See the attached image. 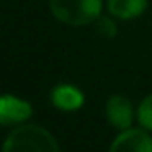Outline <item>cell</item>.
I'll list each match as a JSON object with an SVG mask.
<instances>
[{
	"mask_svg": "<svg viewBox=\"0 0 152 152\" xmlns=\"http://www.w3.org/2000/svg\"><path fill=\"white\" fill-rule=\"evenodd\" d=\"M102 0H50L52 15L73 27L93 23L100 16Z\"/></svg>",
	"mask_w": 152,
	"mask_h": 152,
	"instance_id": "obj_2",
	"label": "cell"
},
{
	"mask_svg": "<svg viewBox=\"0 0 152 152\" xmlns=\"http://www.w3.org/2000/svg\"><path fill=\"white\" fill-rule=\"evenodd\" d=\"M111 150H136V152H152V138L141 129H125L122 131L109 147Z\"/></svg>",
	"mask_w": 152,
	"mask_h": 152,
	"instance_id": "obj_5",
	"label": "cell"
},
{
	"mask_svg": "<svg viewBox=\"0 0 152 152\" xmlns=\"http://www.w3.org/2000/svg\"><path fill=\"white\" fill-rule=\"evenodd\" d=\"M4 150L6 152H29V150L54 152V150H59V143L54 140V136L47 129L39 125L25 124V125L15 127L9 132L4 143Z\"/></svg>",
	"mask_w": 152,
	"mask_h": 152,
	"instance_id": "obj_1",
	"label": "cell"
},
{
	"mask_svg": "<svg viewBox=\"0 0 152 152\" xmlns=\"http://www.w3.org/2000/svg\"><path fill=\"white\" fill-rule=\"evenodd\" d=\"M136 116H138V122L141 124L143 129L152 131V93L147 95L140 102V106L136 109Z\"/></svg>",
	"mask_w": 152,
	"mask_h": 152,
	"instance_id": "obj_8",
	"label": "cell"
},
{
	"mask_svg": "<svg viewBox=\"0 0 152 152\" xmlns=\"http://www.w3.org/2000/svg\"><path fill=\"white\" fill-rule=\"evenodd\" d=\"M95 25H97V32H99L100 36H104V38H113V36H116V32H118L116 23H115L111 18H107V16H99V18L95 20Z\"/></svg>",
	"mask_w": 152,
	"mask_h": 152,
	"instance_id": "obj_9",
	"label": "cell"
},
{
	"mask_svg": "<svg viewBox=\"0 0 152 152\" xmlns=\"http://www.w3.org/2000/svg\"><path fill=\"white\" fill-rule=\"evenodd\" d=\"M32 115V106L15 95H4L0 100V122L2 125H13L25 122Z\"/></svg>",
	"mask_w": 152,
	"mask_h": 152,
	"instance_id": "obj_4",
	"label": "cell"
},
{
	"mask_svg": "<svg viewBox=\"0 0 152 152\" xmlns=\"http://www.w3.org/2000/svg\"><path fill=\"white\" fill-rule=\"evenodd\" d=\"M52 106L59 111H77L84 104V95L77 86L72 84H59L50 91Z\"/></svg>",
	"mask_w": 152,
	"mask_h": 152,
	"instance_id": "obj_6",
	"label": "cell"
},
{
	"mask_svg": "<svg viewBox=\"0 0 152 152\" xmlns=\"http://www.w3.org/2000/svg\"><path fill=\"white\" fill-rule=\"evenodd\" d=\"M106 118L111 127L125 131L132 124V104L124 95H111L106 102Z\"/></svg>",
	"mask_w": 152,
	"mask_h": 152,
	"instance_id": "obj_3",
	"label": "cell"
},
{
	"mask_svg": "<svg viewBox=\"0 0 152 152\" xmlns=\"http://www.w3.org/2000/svg\"><path fill=\"white\" fill-rule=\"evenodd\" d=\"M107 9L118 20H132L145 13L147 0H107Z\"/></svg>",
	"mask_w": 152,
	"mask_h": 152,
	"instance_id": "obj_7",
	"label": "cell"
}]
</instances>
